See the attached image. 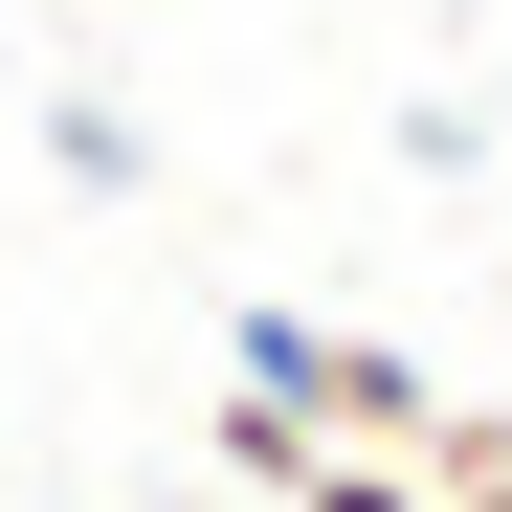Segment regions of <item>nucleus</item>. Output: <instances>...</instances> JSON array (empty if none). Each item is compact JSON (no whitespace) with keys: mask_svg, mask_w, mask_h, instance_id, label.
Returning <instances> with one entry per match:
<instances>
[{"mask_svg":"<svg viewBox=\"0 0 512 512\" xmlns=\"http://www.w3.org/2000/svg\"><path fill=\"white\" fill-rule=\"evenodd\" d=\"M245 401H290L312 446H379V468H423V423H446V379H423V357L312 334V312H268V334H245Z\"/></svg>","mask_w":512,"mask_h":512,"instance_id":"obj_1","label":"nucleus"},{"mask_svg":"<svg viewBox=\"0 0 512 512\" xmlns=\"http://www.w3.org/2000/svg\"><path fill=\"white\" fill-rule=\"evenodd\" d=\"M201 512H223V490H201Z\"/></svg>","mask_w":512,"mask_h":512,"instance_id":"obj_4","label":"nucleus"},{"mask_svg":"<svg viewBox=\"0 0 512 512\" xmlns=\"http://www.w3.org/2000/svg\"><path fill=\"white\" fill-rule=\"evenodd\" d=\"M423 490H446V512H512V401H446V423H423Z\"/></svg>","mask_w":512,"mask_h":512,"instance_id":"obj_2","label":"nucleus"},{"mask_svg":"<svg viewBox=\"0 0 512 512\" xmlns=\"http://www.w3.org/2000/svg\"><path fill=\"white\" fill-rule=\"evenodd\" d=\"M268 512H446V490H423V468H379V446H312Z\"/></svg>","mask_w":512,"mask_h":512,"instance_id":"obj_3","label":"nucleus"}]
</instances>
